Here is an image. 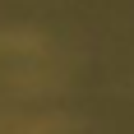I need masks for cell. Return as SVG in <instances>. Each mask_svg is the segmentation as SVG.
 Listing matches in <instances>:
<instances>
[{
    "label": "cell",
    "mask_w": 134,
    "mask_h": 134,
    "mask_svg": "<svg viewBox=\"0 0 134 134\" xmlns=\"http://www.w3.org/2000/svg\"><path fill=\"white\" fill-rule=\"evenodd\" d=\"M74 125L65 116H51V111H37V116H14V120L0 125V134H69Z\"/></svg>",
    "instance_id": "6da1fadb"
}]
</instances>
